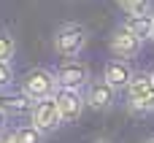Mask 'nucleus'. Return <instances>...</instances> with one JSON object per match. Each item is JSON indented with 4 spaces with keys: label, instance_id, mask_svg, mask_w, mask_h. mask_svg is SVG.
<instances>
[{
    "label": "nucleus",
    "instance_id": "aec40b11",
    "mask_svg": "<svg viewBox=\"0 0 154 143\" xmlns=\"http://www.w3.org/2000/svg\"><path fill=\"white\" fill-rule=\"evenodd\" d=\"M152 41H154V27H152Z\"/></svg>",
    "mask_w": 154,
    "mask_h": 143
},
{
    "label": "nucleus",
    "instance_id": "7ed1b4c3",
    "mask_svg": "<svg viewBox=\"0 0 154 143\" xmlns=\"http://www.w3.org/2000/svg\"><path fill=\"white\" fill-rule=\"evenodd\" d=\"M19 89H24L32 100H41V97H54L60 89V81L49 68H30L27 73H22Z\"/></svg>",
    "mask_w": 154,
    "mask_h": 143
},
{
    "label": "nucleus",
    "instance_id": "6e6552de",
    "mask_svg": "<svg viewBox=\"0 0 154 143\" xmlns=\"http://www.w3.org/2000/svg\"><path fill=\"white\" fill-rule=\"evenodd\" d=\"M57 105H60V114L65 119V124H76L87 108V97L81 89H70V87H60L57 95H54Z\"/></svg>",
    "mask_w": 154,
    "mask_h": 143
},
{
    "label": "nucleus",
    "instance_id": "0eeeda50",
    "mask_svg": "<svg viewBox=\"0 0 154 143\" xmlns=\"http://www.w3.org/2000/svg\"><path fill=\"white\" fill-rule=\"evenodd\" d=\"M116 92H119V89H114L106 78H92V81L87 84V92H84L87 108H89V111H97V114L111 111L114 103H116Z\"/></svg>",
    "mask_w": 154,
    "mask_h": 143
},
{
    "label": "nucleus",
    "instance_id": "1a4fd4ad",
    "mask_svg": "<svg viewBox=\"0 0 154 143\" xmlns=\"http://www.w3.org/2000/svg\"><path fill=\"white\" fill-rule=\"evenodd\" d=\"M133 76H135V70H133L130 59H119V57H111V59L103 65V78H106V81H108L114 89H119V92L130 87Z\"/></svg>",
    "mask_w": 154,
    "mask_h": 143
},
{
    "label": "nucleus",
    "instance_id": "f8f14e48",
    "mask_svg": "<svg viewBox=\"0 0 154 143\" xmlns=\"http://www.w3.org/2000/svg\"><path fill=\"white\" fill-rule=\"evenodd\" d=\"M16 138H19V143H46V132L38 130L30 122V124H19L16 127Z\"/></svg>",
    "mask_w": 154,
    "mask_h": 143
},
{
    "label": "nucleus",
    "instance_id": "2eb2a0df",
    "mask_svg": "<svg viewBox=\"0 0 154 143\" xmlns=\"http://www.w3.org/2000/svg\"><path fill=\"white\" fill-rule=\"evenodd\" d=\"M11 84H14V68H11V62L0 59V92L8 89Z\"/></svg>",
    "mask_w": 154,
    "mask_h": 143
},
{
    "label": "nucleus",
    "instance_id": "39448f33",
    "mask_svg": "<svg viewBox=\"0 0 154 143\" xmlns=\"http://www.w3.org/2000/svg\"><path fill=\"white\" fill-rule=\"evenodd\" d=\"M108 49H111V54L119 57V59H133V57L141 54L143 38H138L130 27L119 24V27H114L111 35H108Z\"/></svg>",
    "mask_w": 154,
    "mask_h": 143
},
{
    "label": "nucleus",
    "instance_id": "dca6fc26",
    "mask_svg": "<svg viewBox=\"0 0 154 143\" xmlns=\"http://www.w3.org/2000/svg\"><path fill=\"white\" fill-rule=\"evenodd\" d=\"M0 143H19V138H16V130H3L0 132Z\"/></svg>",
    "mask_w": 154,
    "mask_h": 143
},
{
    "label": "nucleus",
    "instance_id": "a211bd4d",
    "mask_svg": "<svg viewBox=\"0 0 154 143\" xmlns=\"http://www.w3.org/2000/svg\"><path fill=\"white\" fill-rule=\"evenodd\" d=\"M95 143H111V141H108V138H100V141H95Z\"/></svg>",
    "mask_w": 154,
    "mask_h": 143
},
{
    "label": "nucleus",
    "instance_id": "423d86ee",
    "mask_svg": "<svg viewBox=\"0 0 154 143\" xmlns=\"http://www.w3.org/2000/svg\"><path fill=\"white\" fill-rule=\"evenodd\" d=\"M54 76L60 81V87H70V89H84L92 76H89V65L81 62V59H62L57 68H54Z\"/></svg>",
    "mask_w": 154,
    "mask_h": 143
},
{
    "label": "nucleus",
    "instance_id": "412c9836",
    "mask_svg": "<svg viewBox=\"0 0 154 143\" xmlns=\"http://www.w3.org/2000/svg\"><path fill=\"white\" fill-rule=\"evenodd\" d=\"M152 76H154V68H152Z\"/></svg>",
    "mask_w": 154,
    "mask_h": 143
},
{
    "label": "nucleus",
    "instance_id": "4468645a",
    "mask_svg": "<svg viewBox=\"0 0 154 143\" xmlns=\"http://www.w3.org/2000/svg\"><path fill=\"white\" fill-rule=\"evenodd\" d=\"M122 14H146L152 11V0H114Z\"/></svg>",
    "mask_w": 154,
    "mask_h": 143
},
{
    "label": "nucleus",
    "instance_id": "6ab92c4d",
    "mask_svg": "<svg viewBox=\"0 0 154 143\" xmlns=\"http://www.w3.org/2000/svg\"><path fill=\"white\" fill-rule=\"evenodd\" d=\"M146 143H154V138H149V141H146Z\"/></svg>",
    "mask_w": 154,
    "mask_h": 143
},
{
    "label": "nucleus",
    "instance_id": "20e7f679",
    "mask_svg": "<svg viewBox=\"0 0 154 143\" xmlns=\"http://www.w3.org/2000/svg\"><path fill=\"white\" fill-rule=\"evenodd\" d=\"M30 122H32L38 130H43L46 135L57 132V130L65 124V119H62L60 105H57L54 97H41V100H35V105H32V111H30Z\"/></svg>",
    "mask_w": 154,
    "mask_h": 143
},
{
    "label": "nucleus",
    "instance_id": "f03ea898",
    "mask_svg": "<svg viewBox=\"0 0 154 143\" xmlns=\"http://www.w3.org/2000/svg\"><path fill=\"white\" fill-rule=\"evenodd\" d=\"M125 92H127V108L133 114H152L154 111V76H152V70L149 73L146 70L135 73Z\"/></svg>",
    "mask_w": 154,
    "mask_h": 143
},
{
    "label": "nucleus",
    "instance_id": "9d476101",
    "mask_svg": "<svg viewBox=\"0 0 154 143\" xmlns=\"http://www.w3.org/2000/svg\"><path fill=\"white\" fill-rule=\"evenodd\" d=\"M32 105H35V100L24 89H11V92L3 89V95H0V108L8 116H30Z\"/></svg>",
    "mask_w": 154,
    "mask_h": 143
},
{
    "label": "nucleus",
    "instance_id": "9b49d317",
    "mask_svg": "<svg viewBox=\"0 0 154 143\" xmlns=\"http://www.w3.org/2000/svg\"><path fill=\"white\" fill-rule=\"evenodd\" d=\"M125 27H130L138 38H152V27H154V11H146V14H127L125 16V22H122Z\"/></svg>",
    "mask_w": 154,
    "mask_h": 143
},
{
    "label": "nucleus",
    "instance_id": "f3484780",
    "mask_svg": "<svg viewBox=\"0 0 154 143\" xmlns=\"http://www.w3.org/2000/svg\"><path fill=\"white\" fill-rule=\"evenodd\" d=\"M8 119H11V116H8V114H5V111L0 108V132H3V130L8 127Z\"/></svg>",
    "mask_w": 154,
    "mask_h": 143
},
{
    "label": "nucleus",
    "instance_id": "ddd939ff",
    "mask_svg": "<svg viewBox=\"0 0 154 143\" xmlns=\"http://www.w3.org/2000/svg\"><path fill=\"white\" fill-rule=\"evenodd\" d=\"M16 54V38L8 32V30H0V59L11 62Z\"/></svg>",
    "mask_w": 154,
    "mask_h": 143
},
{
    "label": "nucleus",
    "instance_id": "f257e3e1",
    "mask_svg": "<svg viewBox=\"0 0 154 143\" xmlns=\"http://www.w3.org/2000/svg\"><path fill=\"white\" fill-rule=\"evenodd\" d=\"M87 41H89L87 27L79 24V22H68V24H60V30L54 32L51 46H54V54H57V57L73 59V57H79V54L84 51Z\"/></svg>",
    "mask_w": 154,
    "mask_h": 143
}]
</instances>
